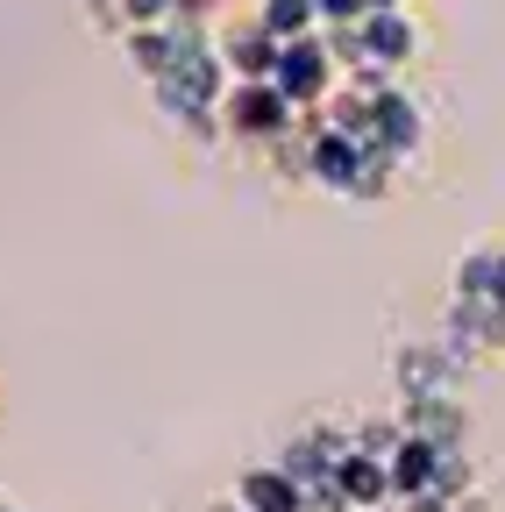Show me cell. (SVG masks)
<instances>
[{"label": "cell", "mask_w": 505, "mask_h": 512, "mask_svg": "<svg viewBox=\"0 0 505 512\" xmlns=\"http://www.w3.org/2000/svg\"><path fill=\"white\" fill-rule=\"evenodd\" d=\"M335 50H328V36H306V43H285L278 50V72H271V86L292 100V107H321L328 93H335Z\"/></svg>", "instance_id": "6da1fadb"}, {"label": "cell", "mask_w": 505, "mask_h": 512, "mask_svg": "<svg viewBox=\"0 0 505 512\" xmlns=\"http://www.w3.org/2000/svg\"><path fill=\"white\" fill-rule=\"evenodd\" d=\"M463 370V356L449 349V342H420V349H399V392H406V406L413 399H456V377Z\"/></svg>", "instance_id": "7a4b0ae2"}, {"label": "cell", "mask_w": 505, "mask_h": 512, "mask_svg": "<svg viewBox=\"0 0 505 512\" xmlns=\"http://www.w3.org/2000/svg\"><path fill=\"white\" fill-rule=\"evenodd\" d=\"M413 143H420V114H413V100L399 86H385V100H377V128H370V150H385L392 164H406Z\"/></svg>", "instance_id": "3957f363"}, {"label": "cell", "mask_w": 505, "mask_h": 512, "mask_svg": "<svg viewBox=\"0 0 505 512\" xmlns=\"http://www.w3.org/2000/svg\"><path fill=\"white\" fill-rule=\"evenodd\" d=\"M463 399H413L406 406V434H420L427 448H463Z\"/></svg>", "instance_id": "277c9868"}, {"label": "cell", "mask_w": 505, "mask_h": 512, "mask_svg": "<svg viewBox=\"0 0 505 512\" xmlns=\"http://www.w3.org/2000/svg\"><path fill=\"white\" fill-rule=\"evenodd\" d=\"M235 505L242 512H306V491L285 477V470H249L235 484Z\"/></svg>", "instance_id": "5b68a950"}, {"label": "cell", "mask_w": 505, "mask_h": 512, "mask_svg": "<svg viewBox=\"0 0 505 512\" xmlns=\"http://www.w3.org/2000/svg\"><path fill=\"white\" fill-rule=\"evenodd\" d=\"M278 43H306V36H321V8L313 0H264V15H257Z\"/></svg>", "instance_id": "8992f818"}, {"label": "cell", "mask_w": 505, "mask_h": 512, "mask_svg": "<svg viewBox=\"0 0 505 512\" xmlns=\"http://www.w3.org/2000/svg\"><path fill=\"white\" fill-rule=\"evenodd\" d=\"M385 8H406V0H370V15H385Z\"/></svg>", "instance_id": "52a82bcc"}, {"label": "cell", "mask_w": 505, "mask_h": 512, "mask_svg": "<svg viewBox=\"0 0 505 512\" xmlns=\"http://www.w3.org/2000/svg\"><path fill=\"white\" fill-rule=\"evenodd\" d=\"M0 512H8V505H0Z\"/></svg>", "instance_id": "ba28073f"}]
</instances>
